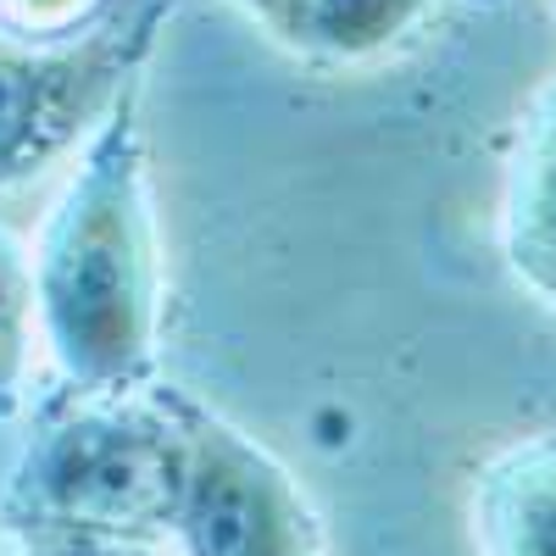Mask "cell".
Segmentation results:
<instances>
[{
  "label": "cell",
  "instance_id": "9c48e42d",
  "mask_svg": "<svg viewBox=\"0 0 556 556\" xmlns=\"http://www.w3.org/2000/svg\"><path fill=\"white\" fill-rule=\"evenodd\" d=\"M23 556H156L151 545H128V540H34Z\"/></svg>",
  "mask_w": 556,
  "mask_h": 556
},
{
  "label": "cell",
  "instance_id": "30bf717a",
  "mask_svg": "<svg viewBox=\"0 0 556 556\" xmlns=\"http://www.w3.org/2000/svg\"><path fill=\"white\" fill-rule=\"evenodd\" d=\"M7 401H12V390H7V384H0V406H7Z\"/></svg>",
  "mask_w": 556,
  "mask_h": 556
},
{
  "label": "cell",
  "instance_id": "7a4b0ae2",
  "mask_svg": "<svg viewBox=\"0 0 556 556\" xmlns=\"http://www.w3.org/2000/svg\"><path fill=\"white\" fill-rule=\"evenodd\" d=\"M190 473V401H89L45 424L0 495V523L34 540H128L173 534Z\"/></svg>",
  "mask_w": 556,
  "mask_h": 556
},
{
  "label": "cell",
  "instance_id": "6da1fadb",
  "mask_svg": "<svg viewBox=\"0 0 556 556\" xmlns=\"http://www.w3.org/2000/svg\"><path fill=\"white\" fill-rule=\"evenodd\" d=\"M34 317L62 379L84 395H123L156 351L162 251L134 96L106 112L39 228Z\"/></svg>",
  "mask_w": 556,
  "mask_h": 556
},
{
  "label": "cell",
  "instance_id": "ba28073f",
  "mask_svg": "<svg viewBox=\"0 0 556 556\" xmlns=\"http://www.w3.org/2000/svg\"><path fill=\"white\" fill-rule=\"evenodd\" d=\"M28 329H34V262L0 228V384L7 390H17L23 379Z\"/></svg>",
  "mask_w": 556,
  "mask_h": 556
},
{
  "label": "cell",
  "instance_id": "8fae6325",
  "mask_svg": "<svg viewBox=\"0 0 556 556\" xmlns=\"http://www.w3.org/2000/svg\"><path fill=\"white\" fill-rule=\"evenodd\" d=\"M245 7H251V0H245Z\"/></svg>",
  "mask_w": 556,
  "mask_h": 556
},
{
  "label": "cell",
  "instance_id": "8992f818",
  "mask_svg": "<svg viewBox=\"0 0 556 556\" xmlns=\"http://www.w3.org/2000/svg\"><path fill=\"white\" fill-rule=\"evenodd\" d=\"M506 262L556 312V78L523 112L513 167H506Z\"/></svg>",
  "mask_w": 556,
  "mask_h": 556
},
{
  "label": "cell",
  "instance_id": "52a82bcc",
  "mask_svg": "<svg viewBox=\"0 0 556 556\" xmlns=\"http://www.w3.org/2000/svg\"><path fill=\"white\" fill-rule=\"evenodd\" d=\"M251 12L306 56H367L395 45L429 0H251Z\"/></svg>",
  "mask_w": 556,
  "mask_h": 556
},
{
  "label": "cell",
  "instance_id": "5b68a950",
  "mask_svg": "<svg viewBox=\"0 0 556 556\" xmlns=\"http://www.w3.org/2000/svg\"><path fill=\"white\" fill-rule=\"evenodd\" d=\"M479 556H556V434L501 445L473 479Z\"/></svg>",
  "mask_w": 556,
  "mask_h": 556
},
{
  "label": "cell",
  "instance_id": "3957f363",
  "mask_svg": "<svg viewBox=\"0 0 556 556\" xmlns=\"http://www.w3.org/2000/svg\"><path fill=\"white\" fill-rule=\"evenodd\" d=\"M146 34L151 17L62 45L0 34V190L51 167L89 123L123 101V78L146 51Z\"/></svg>",
  "mask_w": 556,
  "mask_h": 556
},
{
  "label": "cell",
  "instance_id": "277c9868",
  "mask_svg": "<svg viewBox=\"0 0 556 556\" xmlns=\"http://www.w3.org/2000/svg\"><path fill=\"white\" fill-rule=\"evenodd\" d=\"M173 540L184 556H317V529L290 473L201 406H190V473Z\"/></svg>",
  "mask_w": 556,
  "mask_h": 556
}]
</instances>
